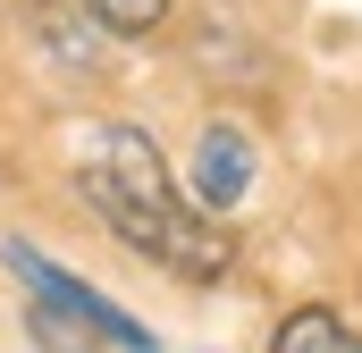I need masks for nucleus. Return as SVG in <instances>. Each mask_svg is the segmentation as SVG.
<instances>
[{"label":"nucleus","mask_w":362,"mask_h":353,"mask_svg":"<svg viewBox=\"0 0 362 353\" xmlns=\"http://www.w3.org/2000/svg\"><path fill=\"white\" fill-rule=\"evenodd\" d=\"M101 25H118V34H152L160 17H169V0H85Z\"/></svg>","instance_id":"nucleus-5"},{"label":"nucleus","mask_w":362,"mask_h":353,"mask_svg":"<svg viewBox=\"0 0 362 353\" xmlns=\"http://www.w3.org/2000/svg\"><path fill=\"white\" fill-rule=\"evenodd\" d=\"M270 353H362V337L337 320V311H286L278 320Z\"/></svg>","instance_id":"nucleus-4"},{"label":"nucleus","mask_w":362,"mask_h":353,"mask_svg":"<svg viewBox=\"0 0 362 353\" xmlns=\"http://www.w3.org/2000/svg\"><path fill=\"white\" fill-rule=\"evenodd\" d=\"M76 185L101 210V227L127 253L160 261L169 277H219L228 269V236L194 210V193H177V176L152 152L144 126H93L85 152H76Z\"/></svg>","instance_id":"nucleus-1"},{"label":"nucleus","mask_w":362,"mask_h":353,"mask_svg":"<svg viewBox=\"0 0 362 353\" xmlns=\"http://www.w3.org/2000/svg\"><path fill=\"white\" fill-rule=\"evenodd\" d=\"M34 337L51 353H93V328H76L68 311H42V303H34Z\"/></svg>","instance_id":"nucleus-6"},{"label":"nucleus","mask_w":362,"mask_h":353,"mask_svg":"<svg viewBox=\"0 0 362 353\" xmlns=\"http://www.w3.org/2000/svg\"><path fill=\"white\" fill-rule=\"evenodd\" d=\"M245 185H253V152H245V135L211 126L202 152H194V210H228Z\"/></svg>","instance_id":"nucleus-3"},{"label":"nucleus","mask_w":362,"mask_h":353,"mask_svg":"<svg viewBox=\"0 0 362 353\" xmlns=\"http://www.w3.org/2000/svg\"><path fill=\"white\" fill-rule=\"evenodd\" d=\"M8 269H17V277L34 286V303H42V311H68L76 328H93V337H110V345H127V353H152V328H135V320H127V311H118L110 294H93L85 277L51 269L42 253H34V244H8Z\"/></svg>","instance_id":"nucleus-2"}]
</instances>
